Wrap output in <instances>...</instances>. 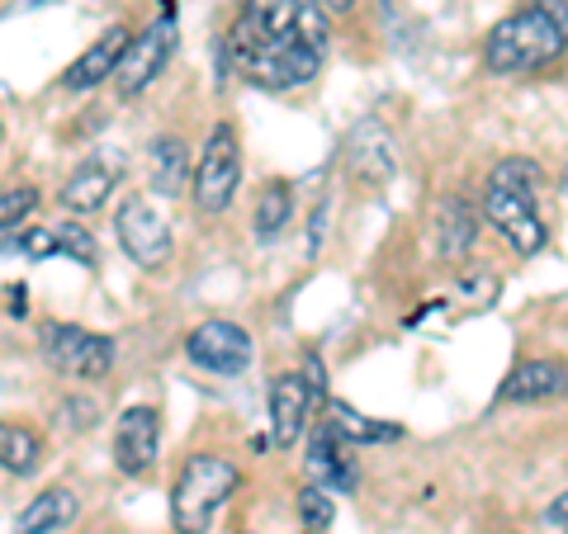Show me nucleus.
<instances>
[{"mask_svg": "<svg viewBox=\"0 0 568 534\" xmlns=\"http://www.w3.org/2000/svg\"><path fill=\"white\" fill-rule=\"evenodd\" d=\"M33 208H39V189H29V185H20V189H6V194H0V233H10V227H20Z\"/></svg>", "mask_w": 568, "mask_h": 534, "instance_id": "bb28decb", "label": "nucleus"}, {"mask_svg": "<svg viewBox=\"0 0 568 534\" xmlns=\"http://www.w3.org/2000/svg\"><path fill=\"white\" fill-rule=\"evenodd\" d=\"M237 24L256 33H275V39H304L327 52V14L317 0H246Z\"/></svg>", "mask_w": 568, "mask_h": 534, "instance_id": "423d86ee", "label": "nucleus"}, {"mask_svg": "<svg viewBox=\"0 0 568 534\" xmlns=\"http://www.w3.org/2000/svg\"><path fill=\"white\" fill-rule=\"evenodd\" d=\"M77 511H81L77 492H71V487H48V492H39L20 511L14 534H58V530H67L71 521H77Z\"/></svg>", "mask_w": 568, "mask_h": 534, "instance_id": "f3484780", "label": "nucleus"}, {"mask_svg": "<svg viewBox=\"0 0 568 534\" xmlns=\"http://www.w3.org/2000/svg\"><path fill=\"white\" fill-rule=\"evenodd\" d=\"M171 52H175V6L166 0L162 6V20H156L148 33H138V39L129 43V52H123V62L114 71V85H119V95H142L148 85L162 76V66L171 62Z\"/></svg>", "mask_w": 568, "mask_h": 534, "instance_id": "0eeeda50", "label": "nucleus"}, {"mask_svg": "<svg viewBox=\"0 0 568 534\" xmlns=\"http://www.w3.org/2000/svg\"><path fill=\"white\" fill-rule=\"evenodd\" d=\"M156 450H162V412L156 407H129L114 431V459L129 477L152 473Z\"/></svg>", "mask_w": 568, "mask_h": 534, "instance_id": "9b49d317", "label": "nucleus"}, {"mask_svg": "<svg viewBox=\"0 0 568 534\" xmlns=\"http://www.w3.org/2000/svg\"><path fill=\"white\" fill-rule=\"evenodd\" d=\"M559 194H564V204H568V171H564V181H559Z\"/></svg>", "mask_w": 568, "mask_h": 534, "instance_id": "2f4dec72", "label": "nucleus"}, {"mask_svg": "<svg viewBox=\"0 0 568 534\" xmlns=\"http://www.w3.org/2000/svg\"><path fill=\"white\" fill-rule=\"evenodd\" d=\"M559 393H568V364H559V360H526L497 388L503 402H549Z\"/></svg>", "mask_w": 568, "mask_h": 534, "instance_id": "2eb2a0df", "label": "nucleus"}, {"mask_svg": "<svg viewBox=\"0 0 568 534\" xmlns=\"http://www.w3.org/2000/svg\"><path fill=\"white\" fill-rule=\"evenodd\" d=\"M351 171L361 175V181L384 185L388 175L398 171V142L388 137L379 123H361V129L351 133Z\"/></svg>", "mask_w": 568, "mask_h": 534, "instance_id": "dca6fc26", "label": "nucleus"}, {"mask_svg": "<svg viewBox=\"0 0 568 534\" xmlns=\"http://www.w3.org/2000/svg\"><path fill=\"white\" fill-rule=\"evenodd\" d=\"M549 521H555V525H568V487L555 496V502H549Z\"/></svg>", "mask_w": 568, "mask_h": 534, "instance_id": "c85d7f7f", "label": "nucleus"}, {"mask_svg": "<svg viewBox=\"0 0 568 534\" xmlns=\"http://www.w3.org/2000/svg\"><path fill=\"white\" fill-rule=\"evenodd\" d=\"M148 171H152V189L156 194H181L185 171H190L185 142L181 137H156L152 152H148Z\"/></svg>", "mask_w": 568, "mask_h": 534, "instance_id": "412c9836", "label": "nucleus"}, {"mask_svg": "<svg viewBox=\"0 0 568 534\" xmlns=\"http://www.w3.org/2000/svg\"><path fill=\"white\" fill-rule=\"evenodd\" d=\"M39 464H43V440L33 435L29 425H14V431H10V450H6V473L29 477Z\"/></svg>", "mask_w": 568, "mask_h": 534, "instance_id": "393cba45", "label": "nucleus"}, {"mask_svg": "<svg viewBox=\"0 0 568 534\" xmlns=\"http://www.w3.org/2000/svg\"><path fill=\"white\" fill-rule=\"evenodd\" d=\"M52 256H67V260L85 265V270H95V265H100V246L91 237V227H81V223H52Z\"/></svg>", "mask_w": 568, "mask_h": 534, "instance_id": "5701e85b", "label": "nucleus"}, {"mask_svg": "<svg viewBox=\"0 0 568 534\" xmlns=\"http://www.w3.org/2000/svg\"><path fill=\"white\" fill-rule=\"evenodd\" d=\"M114 189V166L110 162H85L71 181L62 185V204L71 213H95Z\"/></svg>", "mask_w": 568, "mask_h": 534, "instance_id": "aec40b11", "label": "nucleus"}, {"mask_svg": "<svg viewBox=\"0 0 568 534\" xmlns=\"http://www.w3.org/2000/svg\"><path fill=\"white\" fill-rule=\"evenodd\" d=\"M58 421H62V431H91V425L100 421V407L91 398H67L58 407Z\"/></svg>", "mask_w": 568, "mask_h": 534, "instance_id": "cd10ccee", "label": "nucleus"}, {"mask_svg": "<svg viewBox=\"0 0 568 534\" xmlns=\"http://www.w3.org/2000/svg\"><path fill=\"white\" fill-rule=\"evenodd\" d=\"M114 227H119V242H123V251L133 256V265H142V270H162V265L171 260V227H166V218H162V208H156L152 199H129L119 208V218H114Z\"/></svg>", "mask_w": 568, "mask_h": 534, "instance_id": "6e6552de", "label": "nucleus"}, {"mask_svg": "<svg viewBox=\"0 0 568 534\" xmlns=\"http://www.w3.org/2000/svg\"><path fill=\"white\" fill-rule=\"evenodd\" d=\"M227 52L242 81L261 85V91H298L317 76L323 66V48L304 39H275V33H256L246 24H233L227 33Z\"/></svg>", "mask_w": 568, "mask_h": 534, "instance_id": "f03ea898", "label": "nucleus"}, {"mask_svg": "<svg viewBox=\"0 0 568 534\" xmlns=\"http://www.w3.org/2000/svg\"><path fill=\"white\" fill-rule=\"evenodd\" d=\"M351 450H355V444H351V440H342V435H336L332 425L323 421V425L313 431V440H308L304 473L313 477L317 487H327V492H351L355 483H361V473H355Z\"/></svg>", "mask_w": 568, "mask_h": 534, "instance_id": "f8f14e48", "label": "nucleus"}, {"mask_svg": "<svg viewBox=\"0 0 568 534\" xmlns=\"http://www.w3.org/2000/svg\"><path fill=\"white\" fill-rule=\"evenodd\" d=\"M484 213H488V223L511 242V251H521V256H536L540 246H545V223H540V213H536V199H526V194L517 189H503V185H488L484 194Z\"/></svg>", "mask_w": 568, "mask_h": 534, "instance_id": "9d476101", "label": "nucleus"}, {"mask_svg": "<svg viewBox=\"0 0 568 534\" xmlns=\"http://www.w3.org/2000/svg\"><path fill=\"white\" fill-rule=\"evenodd\" d=\"M185 355H190V364L233 379V373H242L246 364H252V336H246L237 322L213 317V322H200L185 336Z\"/></svg>", "mask_w": 568, "mask_h": 534, "instance_id": "1a4fd4ad", "label": "nucleus"}, {"mask_svg": "<svg viewBox=\"0 0 568 534\" xmlns=\"http://www.w3.org/2000/svg\"><path fill=\"white\" fill-rule=\"evenodd\" d=\"M39 341H43V360L58 373H71V379H104L114 364V341L85 327L48 322Z\"/></svg>", "mask_w": 568, "mask_h": 534, "instance_id": "39448f33", "label": "nucleus"}, {"mask_svg": "<svg viewBox=\"0 0 568 534\" xmlns=\"http://www.w3.org/2000/svg\"><path fill=\"white\" fill-rule=\"evenodd\" d=\"M10 431H14V425H6V421H0V469H6V450H10Z\"/></svg>", "mask_w": 568, "mask_h": 534, "instance_id": "c756f323", "label": "nucleus"}, {"mask_svg": "<svg viewBox=\"0 0 568 534\" xmlns=\"http://www.w3.org/2000/svg\"><path fill=\"white\" fill-rule=\"evenodd\" d=\"M313 398L317 393L308 388L304 373H280V379L271 383V440L280 444V450H290V444L304 435Z\"/></svg>", "mask_w": 568, "mask_h": 534, "instance_id": "ddd939ff", "label": "nucleus"}, {"mask_svg": "<svg viewBox=\"0 0 568 534\" xmlns=\"http://www.w3.org/2000/svg\"><path fill=\"white\" fill-rule=\"evenodd\" d=\"M298 521H304L308 534H323V530L336 521L332 492H327V487H317V483H308L304 492H298Z\"/></svg>", "mask_w": 568, "mask_h": 534, "instance_id": "a878e982", "label": "nucleus"}, {"mask_svg": "<svg viewBox=\"0 0 568 534\" xmlns=\"http://www.w3.org/2000/svg\"><path fill=\"white\" fill-rule=\"evenodd\" d=\"M242 473L237 464H227L223 454H190L181 477L171 487V525L175 534H209L213 515L223 511V502L237 492Z\"/></svg>", "mask_w": 568, "mask_h": 534, "instance_id": "7ed1b4c3", "label": "nucleus"}, {"mask_svg": "<svg viewBox=\"0 0 568 534\" xmlns=\"http://www.w3.org/2000/svg\"><path fill=\"white\" fill-rule=\"evenodd\" d=\"M568 52V0H526L488 33L484 62L497 76H530Z\"/></svg>", "mask_w": 568, "mask_h": 534, "instance_id": "f257e3e1", "label": "nucleus"}, {"mask_svg": "<svg viewBox=\"0 0 568 534\" xmlns=\"http://www.w3.org/2000/svg\"><path fill=\"white\" fill-rule=\"evenodd\" d=\"M290 218H294V194H290L284 181H271L256 194V237L275 242L284 227H290Z\"/></svg>", "mask_w": 568, "mask_h": 534, "instance_id": "4be33fe9", "label": "nucleus"}, {"mask_svg": "<svg viewBox=\"0 0 568 534\" xmlns=\"http://www.w3.org/2000/svg\"><path fill=\"white\" fill-rule=\"evenodd\" d=\"M327 425L351 444H394V440H403V425L375 421V417L355 412V407H346V402H327Z\"/></svg>", "mask_w": 568, "mask_h": 534, "instance_id": "6ab92c4d", "label": "nucleus"}, {"mask_svg": "<svg viewBox=\"0 0 568 534\" xmlns=\"http://www.w3.org/2000/svg\"><path fill=\"white\" fill-rule=\"evenodd\" d=\"M488 185H503V189H517V194H526V199H536L540 185H545V175H540L536 162H526V156H507V162L493 166Z\"/></svg>", "mask_w": 568, "mask_h": 534, "instance_id": "b1692460", "label": "nucleus"}, {"mask_svg": "<svg viewBox=\"0 0 568 534\" xmlns=\"http://www.w3.org/2000/svg\"><path fill=\"white\" fill-rule=\"evenodd\" d=\"M317 6H327V10H351L355 0H317Z\"/></svg>", "mask_w": 568, "mask_h": 534, "instance_id": "7c9ffc66", "label": "nucleus"}, {"mask_svg": "<svg viewBox=\"0 0 568 534\" xmlns=\"http://www.w3.org/2000/svg\"><path fill=\"white\" fill-rule=\"evenodd\" d=\"M129 43H133V33L123 29V24H110L91 48L81 52L77 62L67 66L62 85H67V91H95L100 81H110L114 71H119V62H123V52H129Z\"/></svg>", "mask_w": 568, "mask_h": 534, "instance_id": "4468645a", "label": "nucleus"}, {"mask_svg": "<svg viewBox=\"0 0 568 534\" xmlns=\"http://www.w3.org/2000/svg\"><path fill=\"white\" fill-rule=\"evenodd\" d=\"M242 185V152H237V133L233 123H219L209 133L200 162H194V204L204 213H223L233 204V194Z\"/></svg>", "mask_w": 568, "mask_h": 534, "instance_id": "20e7f679", "label": "nucleus"}, {"mask_svg": "<svg viewBox=\"0 0 568 534\" xmlns=\"http://www.w3.org/2000/svg\"><path fill=\"white\" fill-rule=\"evenodd\" d=\"M474 237H478V218L465 199H440L436 208V242H440V256L446 260H465L474 251Z\"/></svg>", "mask_w": 568, "mask_h": 534, "instance_id": "a211bd4d", "label": "nucleus"}]
</instances>
